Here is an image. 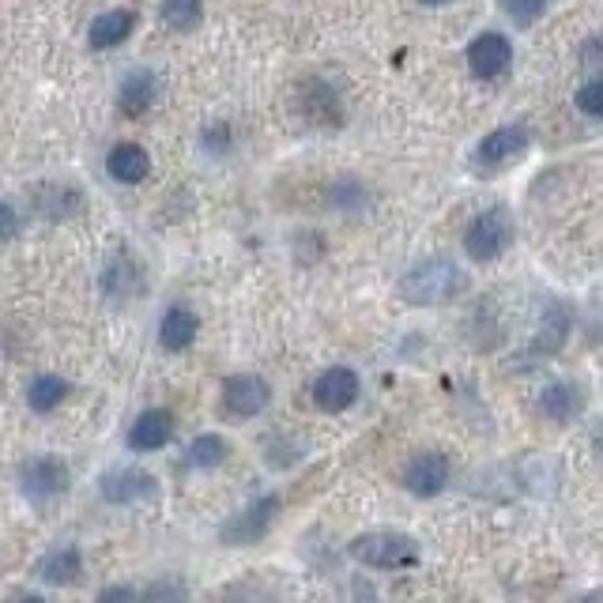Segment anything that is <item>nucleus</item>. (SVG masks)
<instances>
[{"label":"nucleus","instance_id":"1","mask_svg":"<svg viewBox=\"0 0 603 603\" xmlns=\"http://www.w3.org/2000/svg\"><path fill=\"white\" fill-rule=\"evenodd\" d=\"M396 290H401L407 306H446V302L460 298L468 290V272L457 261H449V256H430V261H419L415 268H407L401 283H396Z\"/></svg>","mask_w":603,"mask_h":603},{"label":"nucleus","instance_id":"2","mask_svg":"<svg viewBox=\"0 0 603 603\" xmlns=\"http://www.w3.org/2000/svg\"><path fill=\"white\" fill-rule=\"evenodd\" d=\"M354 562L370 566V570H412L419 562V544L404 531L381 528V531H362L348 544Z\"/></svg>","mask_w":603,"mask_h":603},{"label":"nucleus","instance_id":"3","mask_svg":"<svg viewBox=\"0 0 603 603\" xmlns=\"http://www.w3.org/2000/svg\"><path fill=\"white\" fill-rule=\"evenodd\" d=\"M513 245V216L505 208H486L464 230V253L475 264H491Z\"/></svg>","mask_w":603,"mask_h":603},{"label":"nucleus","instance_id":"4","mask_svg":"<svg viewBox=\"0 0 603 603\" xmlns=\"http://www.w3.org/2000/svg\"><path fill=\"white\" fill-rule=\"evenodd\" d=\"M73 475L61 457H31L20 464V486L31 502H53L68 491Z\"/></svg>","mask_w":603,"mask_h":603},{"label":"nucleus","instance_id":"5","mask_svg":"<svg viewBox=\"0 0 603 603\" xmlns=\"http://www.w3.org/2000/svg\"><path fill=\"white\" fill-rule=\"evenodd\" d=\"M276 513H279V498H276V494H264V498H256V502L245 505L242 513H234L219 536H223V544H230V547L261 544V539L268 536Z\"/></svg>","mask_w":603,"mask_h":603},{"label":"nucleus","instance_id":"6","mask_svg":"<svg viewBox=\"0 0 603 603\" xmlns=\"http://www.w3.org/2000/svg\"><path fill=\"white\" fill-rule=\"evenodd\" d=\"M528 129L525 125H502V129H494V132H486L483 140H479V147H475V166H479V174H494V171H502V166H509L513 158H520L528 151Z\"/></svg>","mask_w":603,"mask_h":603},{"label":"nucleus","instance_id":"7","mask_svg":"<svg viewBox=\"0 0 603 603\" xmlns=\"http://www.w3.org/2000/svg\"><path fill=\"white\" fill-rule=\"evenodd\" d=\"M99 494L110 505H136L158 494V479L144 468H110L99 479Z\"/></svg>","mask_w":603,"mask_h":603},{"label":"nucleus","instance_id":"8","mask_svg":"<svg viewBox=\"0 0 603 603\" xmlns=\"http://www.w3.org/2000/svg\"><path fill=\"white\" fill-rule=\"evenodd\" d=\"M272 404V385L256 374H234L223 381V412L230 419H253Z\"/></svg>","mask_w":603,"mask_h":603},{"label":"nucleus","instance_id":"9","mask_svg":"<svg viewBox=\"0 0 603 603\" xmlns=\"http://www.w3.org/2000/svg\"><path fill=\"white\" fill-rule=\"evenodd\" d=\"M359 374L351 366H328L321 377L314 381V404L325 415H340L359 401Z\"/></svg>","mask_w":603,"mask_h":603},{"label":"nucleus","instance_id":"10","mask_svg":"<svg viewBox=\"0 0 603 603\" xmlns=\"http://www.w3.org/2000/svg\"><path fill=\"white\" fill-rule=\"evenodd\" d=\"M513 65V46L509 39L498 31H483L472 39L468 46V68H472L475 79H498L502 73H509Z\"/></svg>","mask_w":603,"mask_h":603},{"label":"nucleus","instance_id":"11","mask_svg":"<svg viewBox=\"0 0 603 603\" xmlns=\"http://www.w3.org/2000/svg\"><path fill=\"white\" fill-rule=\"evenodd\" d=\"M298 110L306 113L309 125H321V129H332L343 121V102L328 79H306V84L298 87Z\"/></svg>","mask_w":603,"mask_h":603},{"label":"nucleus","instance_id":"12","mask_svg":"<svg viewBox=\"0 0 603 603\" xmlns=\"http://www.w3.org/2000/svg\"><path fill=\"white\" fill-rule=\"evenodd\" d=\"M449 460L441 452H419L412 464L404 468V486L415 498H438L449 486Z\"/></svg>","mask_w":603,"mask_h":603},{"label":"nucleus","instance_id":"13","mask_svg":"<svg viewBox=\"0 0 603 603\" xmlns=\"http://www.w3.org/2000/svg\"><path fill=\"white\" fill-rule=\"evenodd\" d=\"M171 438H174V415L166 407H147L129 427L132 452H158L163 446H171Z\"/></svg>","mask_w":603,"mask_h":603},{"label":"nucleus","instance_id":"14","mask_svg":"<svg viewBox=\"0 0 603 603\" xmlns=\"http://www.w3.org/2000/svg\"><path fill=\"white\" fill-rule=\"evenodd\" d=\"M584 412V388L578 381H551V385L539 393V415L551 423H573Z\"/></svg>","mask_w":603,"mask_h":603},{"label":"nucleus","instance_id":"15","mask_svg":"<svg viewBox=\"0 0 603 603\" xmlns=\"http://www.w3.org/2000/svg\"><path fill=\"white\" fill-rule=\"evenodd\" d=\"M158 99V76L151 68H132L118 87V106L125 118H144Z\"/></svg>","mask_w":603,"mask_h":603},{"label":"nucleus","instance_id":"16","mask_svg":"<svg viewBox=\"0 0 603 603\" xmlns=\"http://www.w3.org/2000/svg\"><path fill=\"white\" fill-rule=\"evenodd\" d=\"M31 204L42 219H50V223H65V219H73L76 211L84 208V193H79L76 185L50 182V185H39V189H34Z\"/></svg>","mask_w":603,"mask_h":603},{"label":"nucleus","instance_id":"17","mask_svg":"<svg viewBox=\"0 0 603 603\" xmlns=\"http://www.w3.org/2000/svg\"><path fill=\"white\" fill-rule=\"evenodd\" d=\"M200 332V317L193 314L189 306H171L158 321V348L171 351V354H182L193 348Z\"/></svg>","mask_w":603,"mask_h":603},{"label":"nucleus","instance_id":"18","mask_svg":"<svg viewBox=\"0 0 603 603\" xmlns=\"http://www.w3.org/2000/svg\"><path fill=\"white\" fill-rule=\"evenodd\" d=\"M136 20L140 15L132 8H110V12H102L99 20L87 26V42H91V50H118L136 31Z\"/></svg>","mask_w":603,"mask_h":603},{"label":"nucleus","instance_id":"19","mask_svg":"<svg viewBox=\"0 0 603 603\" xmlns=\"http://www.w3.org/2000/svg\"><path fill=\"white\" fill-rule=\"evenodd\" d=\"M570 309L562 302H547L544 306V321H539V332L531 336V354H555L562 351V343L570 340Z\"/></svg>","mask_w":603,"mask_h":603},{"label":"nucleus","instance_id":"20","mask_svg":"<svg viewBox=\"0 0 603 603\" xmlns=\"http://www.w3.org/2000/svg\"><path fill=\"white\" fill-rule=\"evenodd\" d=\"M39 578L46 581V584H57V589L84 581V555H79V547L68 544V547H57V551H50L39 562Z\"/></svg>","mask_w":603,"mask_h":603},{"label":"nucleus","instance_id":"21","mask_svg":"<svg viewBox=\"0 0 603 603\" xmlns=\"http://www.w3.org/2000/svg\"><path fill=\"white\" fill-rule=\"evenodd\" d=\"M106 171L121 185H140L151 174V155L140 144H118L106 155Z\"/></svg>","mask_w":603,"mask_h":603},{"label":"nucleus","instance_id":"22","mask_svg":"<svg viewBox=\"0 0 603 603\" xmlns=\"http://www.w3.org/2000/svg\"><path fill=\"white\" fill-rule=\"evenodd\" d=\"M68 393L73 388H68V381L61 374H39L31 381V388H26V404H31V412L50 415L68 401Z\"/></svg>","mask_w":603,"mask_h":603},{"label":"nucleus","instance_id":"23","mask_svg":"<svg viewBox=\"0 0 603 603\" xmlns=\"http://www.w3.org/2000/svg\"><path fill=\"white\" fill-rule=\"evenodd\" d=\"M140 287H144V276H140V268L129 261V256H113V261L106 264L102 290L110 298H132V295H140Z\"/></svg>","mask_w":603,"mask_h":603},{"label":"nucleus","instance_id":"24","mask_svg":"<svg viewBox=\"0 0 603 603\" xmlns=\"http://www.w3.org/2000/svg\"><path fill=\"white\" fill-rule=\"evenodd\" d=\"M227 457H230V446H227L223 434H200V438L189 441V452H185L189 468H200V472H211V468H219Z\"/></svg>","mask_w":603,"mask_h":603},{"label":"nucleus","instance_id":"25","mask_svg":"<svg viewBox=\"0 0 603 603\" xmlns=\"http://www.w3.org/2000/svg\"><path fill=\"white\" fill-rule=\"evenodd\" d=\"M204 20V0H163V23L171 31H193Z\"/></svg>","mask_w":603,"mask_h":603},{"label":"nucleus","instance_id":"26","mask_svg":"<svg viewBox=\"0 0 603 603\" xmlns=\"http://www.w3.org/2000/svg\"><path fill=\"white\" fill-rule=\"evenodd\" d=\"M140 603H189V589L177 578H163L140 592Z\"/></svg>","mask_w":603,"mask_h":603},{"label":"nucleus","instance_id":"27","mask_svg":"<svg viewBox=\"0 0 603 603\" xmlns=\"http://www.w3.org/2000/svg\"><path fill=\"white\" fill-rule=\"evenodd\" d=\"M498 8L505 15H509L517 26H531V23H539L544 20V12H547V0H498Z\"/></svg>","mask_w":603,"mask_h":603},{"label":"nucleus","instance_id":"28","mask_svg":"<svg viewBox=\"0 0 603 603\" xmlns=\"http://www.w3.org/2000/svg\"><path fill=\"white\" fill-rule=\"evenodd\" d=\"M578 110L584 118H603V76H592L578 91Z\"/></svg>","mask_w":603,"mask_h":603},{"label":"nucleus","instance_id":"29","mask_svg":"<svg viewBox=\"0 0 603 603\" xmlns=\"http://www.w3.org/2000/svg\"><path fill=\"white\" fill-rule=\"evenodd\" d=\"M204 147H208L211 155H223V151H230V125H227V121H223V125L204 129Z\"/></svg>","mask_w":603,"mask_h":603},{"label":"nucleus","instance_id":"30","mask_svg":"<svg viewBox=\"0 0 603 603\" xmlns=\"http://www.w3.org/2000/svg\"><path fill=\"white\" fill-rule=\"evenodd\" d=\"M95 603H140V592L132 584H106Z\"/></svg>","mask_w":603,"mask_h":603},{"label":"nucleus","instance_id":"31","mask_svg":"<svg viewBox=\"0 0 603 603\" xmlns=\"http://www.w3.org/2000/svg\"><path fill=\"white\" fill-rule=\"evenodd\" d=\"M15 230H20V211H15L8 200H0V245L12 242Z\"/></svg>","mask_w":603,"mask_h":603},{"label":"nucleus","instance_id":"32","mask_svg":"<svg viewBox=\"0 0 603 603\" xmlns=\"http://www.w3.org/2000/svg\"><path fill=\"white\" fill-rule=\"evenodd\" d=\"M15 603H46V600H42V596H20Z\"/></svg>","mask_w":603,"mask_h":603},{"label":"nucleus","instance_id":"33","mask_svg":"<svg viewBox=\"0 0 603 603\" xmlns=\"http://www.w3.org/2000/svg\"><path fill=\"white\" fill-rule=\"evenodd\" d=\"M419 4H449V0H419Z\"/></svg>","mask_w":603,"mask_h":603},{"label":"nucleus","instance_id":"34","mask_svg":"<svg viewBox=\"0 0 603 603\" xmlns=\"http://www.w3.org/2000/svg\"><path fill=\"white\" fill-rule=\"evenodd\" d=\"M600 457H603V434H600Z\"/></svg>","mask_w":603,"mask_h":603}]
</instances>
